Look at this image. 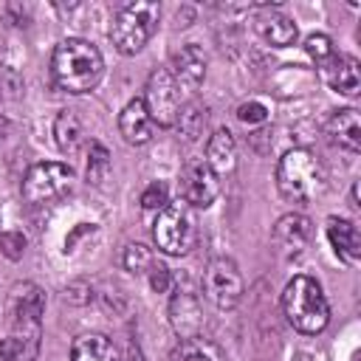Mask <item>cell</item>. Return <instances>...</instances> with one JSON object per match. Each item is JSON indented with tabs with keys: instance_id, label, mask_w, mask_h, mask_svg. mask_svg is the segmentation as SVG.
<instances>
[{
	"instance_id": "obj_27",
	"label": "cell",
	"mask_w": 361,
	"mask_h": 361,
	"mask_svg": "<svg viewBox=\"0 0 361 361\" xmlns=\"http://www.w3.org/2000/svg\"><path fill=\"white\" fill-rule=\"evenodd\" d=\"M305 51L322 65V62H327L336 51H333V42H330V37L327 34H310L307 39H305Z\"/></svg>"
},
{
	"instance_id": "obj_33",
	"label": "cell",
	"mask_w": 361,
	"mask_h": 361,
	"mask_svg": "<svg viewBox=\"0 0 361 361\" xmlns=\"http://www.w3.org/2000/svg\"><path fill=\"white\" fill-rule=\"evenodd\" d=\"M87 231H93V226H87V223H79V226L71 231V237L65 240V251H71V248H73V243H76L82 234H87Z\"/></svg>"
},
{
	"instance_id": "obj_11",
	"label": "cell",
	"mask_w": 361,
	"mask_h": 361,
	"mask_svg": "<svg viewBox=\"0 0 361 361\" xmlns=\"http://www.w3.org/2000/svg\"><path fill=\"white\" fill-rule=\"evenodd\" d=\"M169 68V73H172V79L178 82V87H180V93L183 96H189V93H195L197 87H200V82L206 79V56H203V51L197 48V45H183L175 56H172V62L166 65Z\"/></svg>"
},
{
	"instance_id": "obj_8",
	"label": "cell",
	"mask_w": 361,
	"mask_h": 361,
	"mask_svg": "<svg viewBox=\"0 0 361 361\" xmlns=\"http://www.w3.org/2000/svg\"><path fill=\"white\" fill-rule=\"evenodd\" d=\"M203 293L217 310H231L243 299V274L234 259L214 257L203 271Z\"/></svg>"
},
{
	"instance_id": "obj_10",
	"label": "cell",
	"mask_w": 361,
	"mask_h": 361,
	"mask_svg": "<svg viewBox=\"0 0 361 361\" xmlns=\"http://www.w3.org/2000/svg\"><path fill=\"white\" fill-rule=\"evenodd\" d=\"M220 195V180L206 161H189L180 172V200L189 209H209Z\"/></svg>"
},
{
	"instance_id": "obj_14",
	"label": "cell",
	"mask_w": 361,
	"mask_h": 361,
	"mask_svg": "<svg viewBox=\"0 0 361 361\" xmlns=\"http://www.w3.org/2000/svg\"><path fill=\"white\" fill-rule=\"evenodd\" d=\"M322 76L324 82L344 93V96H358V87H361V65L355 56H341V54H333L327 62H322Z\"/></svg>"
},
{
	"instance_id": "obj_4",
	"label": "cell",
	"mask_w": 361,
	"mask_h": 361,
	"mask_svg": "<svg viewBox=\"0 0 361 361\" xmlns=\"http://www.w3.org/2000/svg\"><path fill=\"white\" fill-rule=\"evenodd\" d=\"M158 17H161L158 3H149V0L124 3L110 23V39H113L116 51L124 56L138 54L149 42V37L155 34Z\"/></svg>"
},
{
	"instance_id": "obj_34",
	"label": "cell",
	"mask_w": 361,
	"mask_h": 361,
	"mask_svg": "<svg viewBox=\"0 0 361 361\" xmlns=\"http://www.w3.org/2000/svg\"><path fill=\"white\" fill-rule=\"evenodd\" d=\"M127 361H144V358H141V350H138V347H130V350H127Z\"/></svg>"
},
{
	"instance_id": "obj_6",
	"label": "cell",
	"mask_w": 361,
	"mask_h": 361,
	"mask_svg": "<svg viewBox=\"0 0 361 361\" xmlns=\"http://www.w3.org/2000/svg\"><path fill=\"white\" fill-rule=\"evenodd\" d=\"M45 313V293L34 282L14 285L11 299H8V316L17 330V341L25 350V341H31V350L37 353V338H39V322Z\"/></svg>"
},
{
	"instance_id": "obj_31",
	"label": "cell",
	"mask_w": 361,
	"mask_h": 361,
	"mask_svg": "<svg viewBox=\"0 0 361 361\" xmlns=\"http://www.w3.org/2000/svg\"><path fill=\"white\" fill-rule=\"evenodd\" d=\"M65 302H73V305H85L90 302V288L85 282H71L65 288Z\"/></svg>"
},
{
	"instance_id": "obj_5",
	"label": "cell",
	"mask_w": 361,
	"mask_h": 361,
	"mask_svg": "<svg viewBox=\"0 0 361 361\" xmlns=\"http://www.w3.org/2000/svg\"><path fill=\"white\" fill-rule=\"evenodd\" d=\"M195 214L192 209L178 200V203H166L155 223H152V237H155V245L164 251V254H172V257H180L186 254L192 245H195Z\"/></svg>"
},
{
	"instance_id": "obj_1",
	"label": "cell",
	"mask_w": 361,
	"mask_h": 361,
	"mask_svg": "<svg viewBox=\"0 0 361 361\" xmlns=\"http://www.w3.org/2000/svg\"><path fill=\"white\" fill-rule=\"evenodd\" d=\"M102 73H104V59L93 42L71 37L54 48L51 76H54V85L59 90L87 93L102 82Z\"/></svg>"
},
{
	"instance_id": "obj_2",
	"label": "cell",
	"mask_w": 361,
	"mask_h": 361,
	"mask_svg": "<svg viewBox=\"0 0 361 361\" xmlns=\"http://www.w3.org/2000/svg\"><path fill=\"white\" fill-rule=\"evenodd\" d=\"M282 310L285 319L293 330L305 336H316L327 327L330 322V305L319 288L316 279L310 276H293L285 290H282Z\"/></svg>"
},
{
	"instance_id": "obj_3",
	"label": "cell",
	"mask_w": 361,
	"mask_h": 361,
	"mask_svg": "<svg viewBox=\"0 0 361 361\" xmlns=\"http://www.w3.org/2000/svg\"><path fill=\"white\" fill-rule=\"evenodd\" d=\"M276 186L285 200H293V203L313 200L324 186V172L319 158L305 147L285 152L276 166Z\"/></svg>"
},
{
	"instance_id": "obj_30",
	"label": "cell",
	"mask_w": 361,
	"mask_h": 361,
	"mask_svg": "<svg viewBox=\"0 0 361 361\" xmlns=\"http://www.w3.org/2000/svg\"><path fill=\"white\" fill-rule=\"evenodd\" d=\"M147 274H149V288H152L155 293H166V290L172 288V274H169L166 265H155V262H152V268H149Z\"/></svg>"
},
{
	"instance_id": "obj_15",
	"label": "cell",
	"mask_w": 361,
	"mask_h": 361,
	"mask_svg": "<svg viewBox=\"0 0 361 361\" xmlns=\"http://www.w3.org/2000/svg\"><path fill=\"white\" fill-rule=\"evenodd\" d=\"M118 130H121L124 141L127 144H135V147H141V144H147L152 138L155 121L149 118L144 99H133V102L124 104V110L118 116Z\"/></svg>"
},
{
	"instance_id": "obj_26",
	"label": "cell",
	"mask_w": 361,
	"mask_h": 361,
	"mask_svg": "<svg viewBox=\"0 0 361 361\" xmlns=\"http://www.w3.org/2000/svg\"><path fill=\"white\" fill-rule=\"evenodd\" d=\"M166 203H169V189H166L164 180H155L141 192V206L149 209V212H161Z\"/></svg>"
},
{
	"instance_id": "obj_12",
	"label": "cell",
	"mask_w": 361,
	"mask_h": 361,
	"mask_svg": "<svg viewBox=\"0 0 361 361\" xmlns=\"http://www.w3.org/2000/svg\"><path fill=\"white\" fill-rule=\"evenodd\" d=\"M169 322L180 338H195L203 327V307H200L197 293L178 285V290L169 302Z\"/></svg>"
},
{
	"instance_id": "obj_32",
	"label": "cell",
	"mask_w": 361,
	"mask_h": 361,
	"mask_svg": "<svg viewBox=\"0 0 361 361\" xmlns=\"http://www.w3.org/2000/svg\"><path fill=\"white\" fill-rule=\"evenodd\" d=\"M23 355V344L17 338H0V361H17Z\"/></svg>"
},
{
	"instance_id": "obj_22",
	"label": "cell",
	"mask_w": 361,
	"mask_h": 361,
	"mask_svg": "<svg viewBox=\"0 0 361 361\" xmlns=\"http://www.w3.org/2000/svg\"><path fill=\"white\" fill-rule=\"evenodd\" d=\"M169 361H228V358L217 344H212L209 338L195 336V338H183L172 350Z\"/></svg>"
},
{
	"instance_id": "obj_7",
	"label": "cell",
	"mask_w": 361,
	"mask_h": 361,
	"mask_svg": "<svg viewBox=\"0 0 361 361\" xmlns=\"http://www.w3.org/2000/svg\"><path fill=\"white\" fill-rule=\"evenodd\" d=\"M71 183H73V169L68 164L42 161V164H34L25 172L23 197L34 206H45V203L59 200L65 192H71Z\"/></svg>"
},
{
	"instance_id": "obj_18",
	"label": "cell",
	"mask_w": 361,
	"mask_h": 361,
	"mask_svg": "<svg viewBox=\"0 0 361 361\" xmlns=\"http://www.w3.org/2000/svg\"><path fill=\"white\" fill-rule=\"evenodd\" d=\"M206 164L214 175H226L237 166V144L228 130H214L206 144Z\"/></svg>"
},
{
	"instance_id": "obj_28",
	"label": "cell",
	"mask_w": 361,
	"mask_h": 361,
	"mask_svg": "<svg viewBox=\"0 0 361 361\" xmlns=\"http://www.w3.org/2000/svg\"><path fill=\"white\" fill-rule=\"evenodd\" d=\"M0 254L8 259H20L25 254V234L23 231H3L0 234Z\"/></svg>"
},
{
	"instance_id": "obj_16",
	"label": "cell",
	"mask_w": 361,
	"mask_h": 361,
	"mask_svg": "<svg viewBox=\"0 0 361 361\" xmlns=\"http://www.w3.org/2000/svg\"><path fill=\"white\" fill-rule=\"evenodd\" d=\"M327 141L347 149V152H358L361 149V121H358V110L353 107H344V110H336L330 118H327Z\"/></svg>"
},
{
	"instance_id": "obj_13",
	"label": "cell",
	"mask_w": 361,
	"mask_h": 361,
	"mask_svg": "<svg viewBox=\"0 0 361 361\" xmlns=\"http://www.w3.org/2000/svg\"><path fill=\"white\" fill-rule=\"evenodd\" d=\"M254 28H257V34L268 42V45H274V48H288V45H293L296 42V23L288 17V14H282L279 8H271V6H262L259 11H257V17H254Z\"/></svg>"
},
{
	"instance_id": "obj_19",
	"label": "cell",
	"mask_w": 361,
	"mask_h": 361,
	"mask_svg": "<svg viewBox=\"0 0 361 361\" xmlns=\"http://www.w3.org/2000/svg\"><path fill=\"white\" fill-rule=\"evenodd\" d=\"M71 361H121L113 341L102 333H85L71 347Z\"/></svg>"
},
{
	"instance_id": "obj_17",
	"label": "cell",
	"mask_w": 361,
	"mask_h": 361,
	"mask_svg": "<svg viewBox=\"0 0 361 361\" xmlns=\"http://www.w3.org/2000/svg\"><path fill=\"white\" fill-rule=\"evenodd\" d=\"M327 237H330V245L336 248V254L347 265H355L361 259V234H358V228H355L353 220L330 217L327 220Z\"/></svg>"
},
{
	"instance_id": "obj_20",
	"label": "cell",
	"mask_w": 361,
	"mask_h": 361,
	"mask_svg": "<svg viewBox=\"0 0 361 361\" xmlns=\"http://www.w3.org/2000/svg\"><path fill=\"white\" fill-rule=\"evenodd\" d=\"M310 234H313V226H310V220H307L305 214H285V217H279L276 226H274V237H276L288 251H293V254L307 245Z\"/></svg>"
},
{
	"instance_id": "obj_35",
	"label": "cell",
	"mask_w": 361,
	"mask_h": 361,
	"mask_svg": "<svg viewBox=\"0 0 361 361\" xmlns=\"http://www.w3.org/2000/svg\"><path fill=\"white\" fill-rule=\"evenodd\" d=\"M6 130H8V121H6V118H0V135H3Z\"/></svg>"
},
{
	"instance_id": "obj_25",
	"label": "cell",
	"mask_w": 361,
	"mask_h": 361,
	"mask_svg": "<svg viewBox=\"0 0 361 361\" xmlns=\"http://www.w3.org/2000/svg\"><path fill=\"white\" fill-rule=\"evenodd\" d=\"M203 124H206V107H200V104H192L178 113V127L186 138H195L203 130Z\"/></svg>"
},
{
	"instance_id": "obj_23",
	"label": "cell",
	"mask_w": 361,
	"mask_h": 361,
	"mask_svg": "<svg viewBox=\"0 0 361 361\" xmlns=\"http://www.w3.org/2000/svg\"><path fill=\"white\" fill-rule=\"evenodd\" d=\"M152 251L144 245V243H130L127 248H124V254H121V265H124V271H130V274H147L149 268H152Z\"/></svg>"
},
{
	"instance_id": "obj_9",
	"label": "cell",
	"mask_w": 361,
	"mask_h": 361,
	"mask_svg": "<svg viewBox=\"0 0 361 361\" xmlns=\"http://www.w3.org/2000/svg\"><path fill=\"white\" fill-rule=\"evenodd\" d=\"M144 104H147V113H149V118L155 124L172 127L178 121V113L183 107V93H180L178 82L172 79L169 68H158V71L149 73Z\"/></svg>"
},
{
	"instance_id": "obj_29",
	"label": "cell",
	"mask_w": 361,
	"mask_h": 361,
	"mask_svg": "<svg viewBox=\"0 0 361 361\" xmlns=\"http://www.w3.org/2000/svg\"><path fill=\"white\" fill-rule=\"evenodd\" d=\"M237 118L243 124H262L268 118V107L262 102H245L237 107Z\"/></svg>"
},
{
	"instance_id": "obj_21",
	"label": "cell",
	"mask_w": 361,
	"mask_h": 361,
	"mask_svg": "<svg viewBox=\"0 0 361 361\" xmlns=\"http://www.w3.org/2000/svg\"><path fill=\"white\" fill-rule=\"evenodd\" d=\"M54 135H56L59 149L71 155V152H76L79 144L85 141V124H82V118H79L73 110H62V113L56 116V121H54Z\"/></svg>"
},
{
	"instance_id": "obj_24",
	"label": "cell",
	"mask_w": 361,
	"mask_h": 361,
	"mask_svg": "<svg viewBox=\"0 0 361 361\" xmlns=\"http://www.w3.org/2000/svg\"><path fill=\"white\" fill-rule=\"evenodd\" d=\"M110 169V152L104 144L99 141H90V149H87V180L90 183H99Z\"/></svg>"
}]
</instances>
